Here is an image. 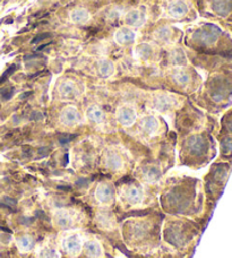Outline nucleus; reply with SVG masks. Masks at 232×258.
<instances>
[{"mask_svg": "<svg viewBox=\"0 0 232 258\" xmlns=\"http://www.w3.org/2000/svg\"><path fill=\"white\" fill-rule=\"evenodd\" d=\"M87 118H89L92 122L101 123L104 120V113L100 108L91 107L87 110Z\"/></svg>", "mask_w": 232, "mask_h": 258, "instance_id": "17", "label": "nucleus"}, {"mask_svg": "<svg viewBox=\"0 0 232 258\" xmlns=\"http://www.w3.org/2000/svg\"><path fill=\"white\" fill-rule=\"evenodd\" d=\"M2 95H3V98H4L5 100H8V99L11 98V96L13 95V90H11V89H5L4 91H2Z\"/></svg>", "mask_w": 232, "mask_h": 258, "instance_id": "31", "label": "nucleus"}, {"mask_svg": "<svg viewBox=\"0 0 232 258\" xmlns=\"http://www.w3.org/2000/svg\"><path fill=\"white\" fill-rule=\"evenodd\" d=\"M136 120V112L132 107H123L118 111V121L125 127L132 126Z\"/></svg>", "mask_w": 232, "mask_h": 258, "instance_id": "8", "label": "nucleus"}, {"mask_svg": "<svg viewBox=\"0 0 232 258\" xmlns=\"http://www.w3.org/2000/svg\"><path fill=\"white\" fill-rule=\"evenodd\" d=\"M99 69H100V73H101L102 76L108 77V76L111 75V74H112L113 66H112V63H111L110 61H102L100 63V68Z\"/></svg>", "mask_w": 232, "mask_h": 258, "instance_id": "23", "label": "nucleus"}, {"mask_svg": "<svg viewBox=\"0 0 232 258\" xmlns=\"http://www.w3.org/2000/svg\"><path fill=\"white\" fill-rule=\"evenodd\" d=\"M210 94L217 103L224 102L232 96V81L224 76H216L210 83Z\"/></svg>", "mask_w": 232, "mask_h": 258, "instance_id": "1", "label": "nucleus"}, {"mask_svg": "<svg viewBox=\"0 0 232 258\" xmlns=\"http://www.w3.org/2000/svg\"><path fill=\"white\" fill-rule=\"evenodd\" d=\"M144 176H145L146 181L148 182H155L160 179L161 177V171L157 168L155 167H152V168H148L145 173H144Z\"/></svg>", "mask_w": 232, "mask_h": 258, "instance_id": "19", "label": "nucleus"}, {"mask_svg": "<svg viewBox=\"0 0 232 258\" xmlns=\"http://www.w3.org/2000/svg\"><path fill=\"white\" fill-rule=\"evenodd\" d=\"M156 36L157 39H160L162 41H165L170 38V30L166 29V27H163V29H160L156 32Z\"/></svg>", "mask_w": 232, "mask_h": 258, "instance_id": "27", "label": "nucleus"}, {"mask_svg": "<svg viewBox=\"0 0 232 258\" xmlns=\"http://www.w3.org/2000/svg\"><path fill=\"white\" fill-rule=\"evenodd\" d=\"M221 36V29H219L216 25L206 24L195 32L193 39L195 42H198L204 45H213L220 40Z\"/></svg>", "mask_w": 232, "mask_h": 258, "instance_id": "2", "label": "nucleus"}, {"mask_svg": "<svg viewBox=\"0 0 232 258\" xmlns=\"http://www.w3.org/2000/svg\"><path fill=\"white\" fill-rule=\"evenodd\" d=\"M89 16V13L84 11V9H77V11H74L72 13V20L76 23L86 22Z\"/></svg>", "mask_w": 232, "mask_h": 258, "instance_id": "21", "label": "nucleus"}, {"mask_svg": "<svg viewBox=\"0 0 232 258\" xmlns=\"http://www.w3.org/2000/svg\"><path fill=\"white\" fill-rule=\"evenodd\" d=\"M16 243H17L18 249H20L23 252L30 251V250L33 249V247H34L33 238H32L31 236H27V234H25V236H22L20 238H17Z\"/></svg>", "mask_w": 232, "mask_h": 258, "instance_id": "12", "label": "nucleus"}, {"mask_svg": "<svg viewBox=\"0 0 232 258\" xmlns=\"http://www.w3.org/2000/svg\"><path fill=\"white\" fill-rule=\"evenodd\" d=\"M53 220H54V223L62 229H68L74 224L73 215L71 214V212L67 210L55 211V213L53 215Z\"/></svg>", "mask_w": 232, "mask_h": 258, "instance_id": "6", "label": "nucleus"}, {"mask_svg": "<svg viewBox=\"0 0 232 258\" xmlns=\"http://www.w3.org/2000/svg\"><path fill=\"white\" fill-rule=\"evenodd\" d=\"M60 120L66 126H74L76 125L80 120V113L74 107H68L64 110L62 112V116H60Z\"/></svg>", "mask_w": 232, "mask_h": 258, "instance_id": "9", "label": "nucleus"}, {"mask_svg": "<svg viewBox=\"0 0 232 258\" xmlns=\"http://www.w3.org/2000/svg\"><path fill=\"white\" fill-rule=\"evenodd\" d=\"M16 69V66H12V67H9L7 71H6V73L4 74V75L0 77V83H3V82H5V80H6V78L11 75V74H13L14 73V71H15Z\"/></svg>", "mask_w": 232, "mask_h": 258, "instance_id": "29", "label": "nucleus"}, {"mask_svg": "<svg viewBox=\"0 0 232 258\" xmlns=\"http://www.w3.org/2000/svg\"><path fill=\"white\" fill-rule=\"evenodd\" d=\"M115 40H117L120 44L132 43L133 41L135 40V33L128 29H122L117 34H115Z\"/></svg>", "mask_w": 232, "mask_h": 258, "instance_id": "14", "label": "nucleus"}, {"mask_svg": "<svg viewBox=\"0 0 232 258\" xmlns=\"http://www.w3.org/2000/svg\"><path fill=\"white\" fill-rule=\"evenodd\" d=\"M151 52H152V49H151L150 45H147V44H142L137 48L138 56L143 58V59L148 58V56H150Z\"/></svg>", "mask_w": 232, "mask_h": 258, "instance_id": "26", "label": "nucleus"}, {"mask_svg": "<svg viewBox=\"0 0 232 258\" xmlns=\"http://www.w3.org/2000/svg\"><path fill=\"white\" fill-rule=\"evenodd\" d=\"M95 197L101 204H110L114 198V189L109 183H100L95 189Z\"/></svg>", "mask_w": 232, "mask_h": 258, "instance_id": "5", "label": "nucleus"}, {"mask_svg": "<svg viewBox=\"0 0 232 258\" xmlns=\"http://www.w3.org/2000/svg\"><path fill=\"white\" fill-rule=\"evenodd\" d=\"M84 250L86 256L90 258H101L102 255H103V249H102L101 243L95 240H90L85 242Z\"/></svg>", "mask_w": 232, "mask_h": 258, "instance_id": "10", "label": "nucleus"}, {"mask_svg": "<svg viewBox=\"0 0 232 258\" xmlns=\"http://www.w3.org/2000/svg\"><path fill=\"white\" fill-rule=\"evenodd\" d=\"M143 22L142 15L137 11H133L127 14L126 23L128 25H139Z\"/></svg>", "mask_w": 232, "mask_h": 258, "instance_id": "20", "label": "nucleus"}, {"mask_svg": "<svg viewBox=\"0 0 232 258\" xmlns=\"http://www.w3.org/2000/svg\"><path fill=\"white\" fill-rule=\"evenodd\" d=\"M187 146L190 153L194 155L201 156L206 153L207 141L202 135H195L188 138Z\"/></svg>", "mask_w": 232, "mask_h": 258, "instance_id": "4", "label": "nucleus"}, {"mask_svg": "<svg viewBox=\"0 0 232 258\" xmlns=\"http://www.w3.org/2000/svg\"><path fill=\"white\" fill-rule=\"evenodd\" d=\"M50 33H44V34H40L36 36L35 39H33V41H32V43H38V42H41V41H43L45 39H49L50 38Z\"/></svg>", "mask_w": 232, "mask_h": 258, "instance_id": "30", "label": "nucleus"}, {"mask_svg": "<svg viewBox=\"0 0 232 258\" xmlns=\"http://www.w3.org/2000/svg\"><path fill=\"white\" fill-rule=\"evenodd\" d=\"M124 197L129 204L137 205L143 201V190L137 186L131 185L124 189Z\"/></svg>", "mask_w": 232, "mask_h": 258, "instance_id": "7", "label": "nucleus"}, {"mask_svg": "<svg viewBox=\"0 0 232 258\" xmlns=\"http://www.w3.org/2000/svg\"><path fill=\"white\" fill-rule=\"evenodd\" d=\"M173 80L180 85H186L189 81V76L188 74L185 72H177L173 75Z\"/></svg>", "mask_w": 232, "mask_h": 258, "instance_id": "25", "label": "nucleus"}, {"mask_svg": "<svg viewBox=\"0 0 232 258\" xmlns=\"http://www.w3.org/2000/svg\"><path fill=\"white\" fill-rule=\"evenodd\" d=\"M63 249L67 255L75 257L80 254L83 247V241L80 234L71 233L63 239Z\"/></svg>", "mask_w": 232, "mask_h": 258, "instance_id": "3", "label": "nucleus"}, {"mask_svg": "<svg viewBox=\"0 0 232 258\" xmlns=\"http://www.w3.org/2000/svg\"><path fill=\"white\" fill-rule=\"evenodd\" d=\"M105 164L110 170L117 171V170L122 169L123 167V160L117 153H114V152H110V153H108V155H106Z\"/></svg>", "mask_w": 232, "mask_h": 258, "instance_id": "11", "label": "nucleus"}, {"mask_svg": "<svg viewBox=\"0 0 232 258\" xmlns=\"http://www.w3.org/2000/svg\"><path fill=\"white\" fill-rule=\"evenodd\" d=\"M59 93L63 99H73L76 94V89L72 83H63L59 87Z\"/></svg>", "mask_w": 232, "mask_h": 258, "instance_id": "15", "label": "nucleus"}, {"mask_svg": "<svg viewBox=\"0 0 232 258\" xmlns=\"http://www.w3.org/2000/svg\"><path fill=\"white\" fill-rule=\"evenodd\" d=\"M142 128L147 134H154L159 129V121L155 117L148 116L142 120Z\"/></svg>", "mask_w": 232, "mask_h": 258, "instance_id": "13", "label": "nucleus"}, {"mask_svg": "<svg viewBox=\"0 0 232 258\" xmlns=\"http://www.w3.org/2000/svg\"><path fill=\"white\" fill-rule=\"evenodd\" d=\"M99 223L101 225H103L104 228H110L113 223L112 216L110 215V213H106V212H103V213L99 215Z\"/></svg>", "mask_w": 232, "mask_h": 258, "instance_id": "24", "label": "nucleus"}, {"mask_svg": "<svg viewBox=\"0 0 232 258\" xmlns=\"http://www.w3.org/2000/svg\"><path fill=\"white\" fill-rule=\"evenodd\" d=\"M173 54H175L173 61H175L176 63H185L186 58H185L184 53H183L182 51H176Z\"/></svg>", "mask_w": 232, "mask_h": 258, "instance_id": "28", "label": "nucleus"}, {"mask_svg": "<svg viewBox=\"0 0 232 258\" xmlns=\"http://www.w3.org/2000/svg\"><path fill=\"white\" fill-rule=\"evenodd\" d=\"M154 105L160 111H165V110H169L173 105V99L170 98V96L161 95L155 100Z\"/></svg>", "mask_w": 232, "mask_h": 258, "instance_id": "16", "label": "nucleus"}, {"mask_svg": "<svg viewBox=\"0 0 232 258\" xmlns=\"http://www.w3.org/2000/svg\"><path fill=\"white\" fill-rule=\"evenodd\" d=\"M169 11L171 13V15H173V16H182V15H185V14L187 13L188 8H187V6H186L185 3H183V2H176V3H173L172 5H171Z\"/></svg>", "mask_w": 232, "mask_h": 258, "instance_id": "18", "label": "nucleus"}, {"mask_svg": "<svg viewBox=\"0 0 232 258\" xmlns=\"http://www.w3.org/2000/svg\"><path fill=\"white\" fill-rule=\"evenodd\" d=\"M39 258H59L58 251L51 247H44L41 249Z\"/></svg>", "mask_w": 232, "mask_h": 258, "instance_id": "22", "label": "nucleus"}]
</instances>
